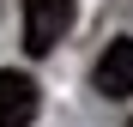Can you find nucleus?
Here are the masks:
<instances>
[{
    "label": "nucleus",
    "mask_w": 133,
    "mask_h": 127,
    "mask_svg": "<svg viewBox=\"0 0 133 127\" xmlns=\"http://www.w3.org/2000/svg\"><path fill=\"white\" fill-rule=\"evenodd\" d=\"M127 127H133V121H127Z\"/></svg>",
    "instance_id": "4"
},
{
    "label": "nucleus",
    "mask_w": 133,
    "mask_h": 127,
    "mask_svg": "<svg viewBox=\"0 0 133 127\" xmlns=\"http://www.w3.org/2000/svg\"><path fill=\"white\" fill-rule=\"evenodd\" d=\"M42 115V85L30 73H0V127H30Z\"/></svg>",
    "instance_id": "3"
},
{
    "label": "nucleus",
    "mask_w": 133,
    "mask_h": 127,
    "mask_svg": "<svg viewBox=\"0 0 133 127\" xmlns=\"http://www.w3.org/2000/svg\"><path fill=\"white\" fill-rule=\"evenodd\" d=\"M91 85H97V97H109V103L133 97V36H115V42H109V49L97 55V67H91Z\"/></svg>",
    "instance_id": "2"
},
{
    "label": "nucleus",
    "mask_w": 133,
    "mask_h": 127,
    "mask_svg": "<svg viewBox=\"0 0 133 127\" xmlns=\"http://www.w3.org/2000/svg\"><path fill=\"white\" fill-rule=\"evenodd\" d=\"M66 30H73V0H24V55H55Z\"/></svg>",
    "instance_id": "1"
}]
</instances>
